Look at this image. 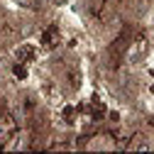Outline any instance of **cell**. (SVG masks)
<instances>
[{
  "label": "cell",
  "mask_w": 154,
  "mask_h": 154,
  "mask_svg": "<svg viewBox=\"0 0 154 154\" xmlns=\"http://www.w3.org/2000/svg\"><path fill=\"white\" fill-rule=\"evenodd\" d=\"M3 134H5V125H0V137H3Z\"/></svg>",
  "instance_id": "1"
},
{
  "label": "cell",
  "mask_w": 154,
  "mask_h": 154,
  "mask_svg": "<svg viewBox=\"0 0 154 154\" xmlns=\"http://www.w3.org/2000/svg\"><path fill=\"white\" fill-rule=\"evenodd\" d=\"M152 25H154V22H152Z\"/></svg>",
  "instance_id": "3"
},
{
  "label": "cell",
  "mask_w": 154,
  "mask_h": 154,
  "mask_svg": "<svg viewBox=\"0 0 154 154\" xmlns=\"http://www.w3.org/2000/svg\"><path fill=\"white\" fill-rule=\"evenodd\" d=\"M152 64H154V54H152Z\"/></svg>",
  "instance_id": "2"
}]
</instances>
